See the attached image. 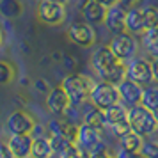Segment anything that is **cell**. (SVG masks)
<instances>
[{"label":"cell","instance_id":"1","mask_svg":"<svg viewBox=\"0 0 158 158\" xmlns=\"http://www.w3.org/2000/svg\"><path fill=\"white\" fill-rule=\"evenodd\" d=\"M91 64H93L94 71L100 75L101 80L110 82L114 85H117L126 77L124 62L115 57L108 46H100V48L94 50L93 57H91Z\"/></svg>","mask_w":158,"mask_h":158},{"label":"cell","instance_id":"2","mask_svg":"<svg viewBox=\"0 0 158 158\" xmlns=\"http://www.w3.org/2000/svg\"><path fill=\"white\" fill-rule=\"evenodd\" d=\"M60 87L64 89L66 96L69 100V105L71 107H80L89 100L93 82H91V78H87L85 75H68L62 80Z\"/></svg>","mask_w":158,"mask_h":158},{"label":"cell","instance_id":"3","mask_svg":"<svg viewBox=\"0 0 158 158\" xmlns=\"http://www.w3.org/2000/svg\"><path fill=\"white\" fill-rule=\"evenodd\" d=\"M126 119L130 123L131 131L139 133L140 137H148L151 133H155L158 128V123L155 119V115L151 110H148L146 107L139 105H131L130 108H126Z\"/></svg>","mask_w":158,"mask_h":158},{"label":"cell","instance_id":"4","mask_svg":"<svg viewBox=\"0 0 158 158\" xmlns=\"http://www.w3.org/2000/svg\"><path fill=\"white\" fill-rule=\"evenodd\" d=\"M89 101L93 105H96L98 108L105 110L107 107H110V105H114V103L119 101L117 85L110 84V82H105V80L93 84L91 93H89Z\"/></svg>","mask_w":158,"mask_h":158},{"label":"cell","instance_id":"5","mask_svg":"<svg viewBox=\"0 0 158 158\" xmlns=\"http://www.w3.org/2000/svg\"><path fill=\"white\" fill-rule=\"evenodd\" d=\"M108 48L112 50V53H114L115 57L119 59V60H130V59L135 55L137 52V41L135 37L131 36L130 32H119V34H115L114 37H112V41H110V44H108Z\"/></svg>","mask_w":158,"mask_h":158},{"label":"cell","instance_id":"6","mask_svg":"<svg viewBox=\"0 0 158 158\" xmlns=\"http://www.w3.org/2000/svg\"><path fill=\"white\" fill-rule=\"evenodd\" d=\"M68 37L69 41L75 43L77 46H82V48H89L93 46L94 41H96V32L91 27V23L87 22H75L69 25L68 29Z\"/></svg>","mask_w":158,"mask_h":158},{"label":"cell","instance_id":"7","mask_svg":"<svg viewBox=\"0 0 158 158\" xmlns=\"http://www.w3.org/2000/svg\"><path fill=\"white\" fill-rule=\"evenodd\" d=\"M126 78L133 80L139 85H148L153 82V71H151V62L146 59H130L126 66Z\"/></svg>","mask_w":158,"mask_h":158},{"label":"cell","instance_id":"8","mask_svg":"<svg viewBox=\"0 0 158 158\" xmlns=\"http://www.w3.org/2000/svg\"><path fill=\"white\" fill-rule=\"evenodd\" d=\"M37 18L46 25H60L66 18V9L62 4L52 0H41L37 4Z\"/></svg>","mask_w":158,"mask_h":158},{"label":"cell","instance_id":"9","mask_svg":"<svg viewBox=\"0 0 158 158\" xmlns=\"http://www.w3.org/2000/svg\"><path fill=\"white\" fill-rule=\"evenodd\" d=\"M34 117L29 112L23 110H15L11 112L6 121V130L9 135H23V133H30L34 128Z\"/></svg>","mask_w":158,"mask_h":158},{"label":"cell","instance_id":"10","mask_svg":"<svg viewBox=\"0 0 158 158\" xmlns=\"http://www.w3.org/2000/svg\"><path fill=\"white\" fill-rule=\"evenodd\" d=\"M117 93H119V101H123L124 105H139L140 103V96H142V85L135 84L133 80L124 78L117 84Z\"/></svg>","mask_w":158,"mask_h":158},{"label":"cell","instance_id":"11","mask_svg":"<svg viewBox=\"0 0 158 158\" xmlns=\"http://www.w3.org/2000/svg\"><path fill=\"white\" fill-rule=\"evenodd\" d=\"M124 18H126V7H123L121 4H114L107 7V13H105V25L110 32L114 34H119V32H124L126 30V25H124Z\"/></svg>","mask_w":158,"mask_h":158},{"label":"cell","instance_id":"12","mask_svg":"<svg viewBox=\"0 0 158 158\" xmlns=\"http://www.w3.org/2000/svg\"><path fill=\"white\" fill-rule=\"evenodd\" d=\"M101 130L100 128H94L87 123H82L78 128H77V140L75 142L78 144L80 148L91 151L96 146V144L101 142Z\"/></svg>","mask_w":158,"mask_h":158},{"label":"cell","instance_id":"13","mask_svg":"<svg viewBox=\"0 0 158 158\" xmlns=\"http://www.w3.org/2000/svg\"><path fill=\"white\" fill-rule=\"evenodd\" d=\"M46 107L53 115H64V112L69 107V100L66 96L62 87H53L46 96Z\"/></svg>","mask_w":158,"mask_h":158},{"label":"cell","instance_id":"14","mask_svg":"<svg viewBox=\"0 0 158 158\" xmlns=\"http://www.w3.org/2000/svg\"><path fill=\"white\" fill-rule=\"evenodd\" d=\"M80 11H82V16L85 18L87 23H101L105 20V13H107V7L101 6L100 2H94V0H84L80 4Z\"/></svg>","mask_w":158,"mask_h":158},{"label":"cell","instance_id":"15","mask_svg":"<svg viewBox=\"0 0 158 158\" xmlns=\"http://www.w3.org/2000/svg\"><path fill=\"white\" fill-rule=\"evenodd\" d=\"M9 149L13 151L15 158L30 156V146H32V135L23 133V135H11L7 140Z\"/></svg>","mask_w":158,"mask_h":158},{"label":"cell","instance_id":"16","mask_svg":"<svg viewBox=\"0 0 158 158\" xmlns=\"http://www.w3.org/2000/svg\"><path fill=\"white\" fill-rule=\"evenodd\" d=\"M126 30L131 34L144 32V16H142V6H131L126 9V18H124Z\"/></svg>","mask_w":158,"mask_h":158},{"label":"cell","instance_id":"17","mask_svg":"<svg viewBox=\"0 0 158 158\" xmlns=\"http://www.w3.org/2000/svg\"><path fill=\"white\" fill-rule=\"evenodd\" d=\"M77 128H78V126L71 124L69 121H62V119H52V121L48 123V131H50V135L66 137V139H69L71 142L77 140Z\"/></svg>","mask_w":158,"mask_h":158},{"label":"cell","instance_id":"18","mask_svg":"<svg viewBox=\"0 0 158 158\" xmlns=\"http://www.w3.org/2000/svg\"><path fill=\"white\" fill-rule=\"evenodd\" d=\"M52 155H53V151H52L48 137L39 135L32 139V146H30V156L32 158H50Z\"/></svg>","mask_w":158,"mask_h":158},{"label":"cell","instance_id":"19","mask_svg":"<svg viewBox=\"0 0 158 158\" xmlns=\"http://www.w3.org/2000/svg\"><path fill=\"white\" fill-rule=\"evenodd\" d=\"M84 123L91 124L94 128H103L105 126V115H103V110L98 108L96 105L89 103L84 107Z\"/></svg>","mask_w":158,"mask_h":158},{"label":"cell","instance_id":"20","mask_svg":"<svg viewBox=\"0 0 158 158\" xmlns=\"http://www.w3.org/2000/svg\"><path fill=\"white\" fill-rule=\"evenodd\" d=\"M103 115H105V126H112L115 123L123 121V119H126V107L123 105V103H114V105H110L103 110Z\"/></svg>","mask_w":158,"mask_h":158},{"label":"cell","instance_id":"21","mask_svg":"<svg viewBox=\"0 0 158 158\" xmlns=\"http://www.w3.org/2000/svg\"><path fill=\"white\" fill-rule=\"evenodd\" d=\"M142 44L153 59L158 57V27L146 29L142 32Z\"/></svg>","mask_w":158,"mask_h":158},{"label":"cell","instance_id":"22","mask_svg":"<svg viewBox=\"0 0 158 158\" xmlns=\"http://www.w3.org/2000/svg\"><path fill=\"white\" fill-rule=\"evenodd\" d=\"M140 105L146 107L148 110H151V112L155 108H158V87H146V89H142Z\"/></svg>","mask_w":158,"mask_h":158},{"label":"cell","instance_id":"23","mask_svg":"<svg viewBox=\"0 0 158 158\" xmlns=\"http://www.w3.org/2000/svg\"><path fill=\"white\" fill-rule=\"evenodd\" d=\"M142 140H144V137H140L139 133H135V131H128L126 135L121 137V148H124V149H128V151H135V153H139L140 146H142Z\"/></svg>","mask_w":158,"mask_h":158},{"label":"cell","instance_id":"24","mask_svg":"<svg viewBox=\"0 0 158 158\" xmlns=\"http://www.w3.org/2000/svg\"><path fill=\"white\" fill-rule=\"evenodd\" d=\"M144 16V30L158 27V7L156 6H142Z\"/></svg>","mask_w":158,"mask_h":158},{"label":"cell","instance_id":"25","mask_svg":"<svg viewBox=\"0 0 158 158\" xmlns=\"http://www.w3.org/2000/svg\"><path fill=\"white\" fill-rule=\"evenodd\" d=\"M48 139H50V146H52L53 155H60L66 148H69L71 144H75V142H71L69 139H66V137H59V135H50Z\"/></svg>","mask_w":158,"mask_h":158},{"label":"cell","instance_id":"26","mask_svg":"<svg viewBox=\"0 0 158 158\" xmlns=\"http://www.w3.org/2000/svg\"><path fill=\"white\" fill-rule=\"evenodd\" d=\"M87 155H89V151L84 149V148H80L78 144L75 142V144H71L69 148H66V149L59 155V158H85Z\"/></svg>","mask_w":158,"mask_h":158},{"label":"cell","instance_id":"27","mask_svg":"<svg viewBox=\"0 0 158 158\" xmlns=\"http://www.w3.org/2000/svg\"><path fill=\"white\" fill-rule=\"evenodd\" d=\"M139 153L144 155L146 158H158V142L156 140H142Z\"/></svg>","mask_w":158,"mask_h":158},{"label":"cell","instance_id":"28","mask_svg":"<svg viewBox=\"0 0 158 158\" xmlns=\"http://www.w3.org/2000/svg\"><path fill=\"white\" fill-rule=\"evenodd\" d=\"M15 77V69L11 68V64L0 60V84H9Z\"/></svg>","mask_w":158,"mask_h":158},{"label":"cell","instance_id":"29","mask_svg":"<svg viewBox=\"0 0 158 158\" xmlns=\"http://www.w3.org/2000/svg\"><path fill=\"white\" fill-rule=\"evenodd\" d=\"M89 158H114V156L108 153V149L103 146V142H100L89 151Z\"/></svg>","mask_w":158,"mask_h":158},{"label":"cell","instance_id":"30","mask_svg":"<svg viewBox=\"0 0 158 158\" xmlns=\"http://www.w3.org/2000/svg\"><path fill=\"white\" fill-rule=\"evenodd\" d=\"M110 128H112V131H114V135H115V137H119V139H121L123 135H126L128 131H131V128H130V123H128V119H123V121L115 123V124H112Z\"/></svg>","mask_w":158,"mask_h":158},{"label":"cell","instance_id":"31","mask_svg":"<svg viewBox=\"0 0 158 158\" xmlns=\"http://www.w3.org/2000/svg\"><path fill=\"white\" fill-rule=\"evenodd\" d=\"M0 158H15L13 151L9 149L7 144H4V142H0Z\"/></svg>","mask_w":158,"mask_h":158},{"label":"cell","instance_id":"32","mask_svg":"<svg viewBox=\"0 0 158 158\" xmlns=\"http://www.w3.org/2000/svg\"><path fill=\"white\" fill-rule=\"evenodd\" d=\"M135 156H137L135 151H128V149H124V148H121V149L115 153L114 158H135Z\"/></svg>","mask_w":158,"mask_h":158},{"label":"cell","instance_id":"33","mask_svg":"<svg viewBox=\"0 0 158 158\" xmlns=\"http://www.w3.org/2000/svg\"><path fill=\"white\" fill-rule=\"evenodd\" d=\"M151 71H153V80L158 82V57L153 59V62H151Z\"/></svg>","mask_w":158,"mask_h":158},{"label":"cell","instance_id":"34","mask_svg":"<svg viewBox=\"0 0 158 158\" xmlns=\"http://www.w3.org/2000/svg\"><path fill=\"white\" fill-rule=\"evenodd\" d=\"M137 2H139V0H117V4H121L123 7H131V6H135Z\"/></svg>","mask_w":158,"mask_h":158},{"label":"cell","instance_id":"35","mask_svg":"<svg viewBox=\"0 0 158 158\" xmlns=\"http://www.w3.org/2000/svg\"><path fill=\"white\" fill-rule=\"evenodd\" d=\"M36 87H37V91H41V93H46L48 91V84L46 82H41V80L36 82Z\"/></svg>","mask_w":158,"mask_h":158},{"label":"cell","instance_id":"36","mask_svg":"<svg viewBox=\"0 0 158 158\" xmlns=\"http://www.w3.org/2000/svg\"><path fill=\"white\" fill-rule=\"evenodd\" d=\"M96 2H100L101 6H105V7H110V6L117 4V0H96Z\"/></svg>","mask_w":158,"mask_h":158},{"label":"cell","instance_id":"37","mask_svg":"<svg viewBox=\"0 0 158 158\" xmlns=\"http://www.w3.org/2000/svg\"><path fill=\"white\" fill-rule=\"evenodd\" d=\"M52 2H55V4H62V6H64V4L69 2V0H52Z\"/></svg>","mask_w":158,"mask_h":158},{"label":"cell","instance_id":"38","mask_svg":"<svg viewBox=\"0 0 158 158\" xmlns=\"http://www.w3.org/2000/svg\"><path fill=\"white\" fill-rule=\"evenodd\" d=\"M153 115H155V119H156V123H158V108H155V110H153Z\"/></svg>","mask_w":158,"mask_h":158},{"label":"cell","instance_id":"39","mask_svg":"<svg viewBox=\"0 0 158 158\" xmlns=\"http://www.w3.org/2000/svg\"><path fill=\"white\" fill-rule=\"evenodd\" d=\"M135 158H146V156H144V155H140V153H137V156Z\"/></svg>","mask_w":158,"mask_h":158},{"label":"cell","instance_id":"40","mask_svg":"<svg viewBox=\"0 0 158 158\" xmlns=\"http://www.w3.org/2000/svg\"><path fill=\"white\" fill-rule=\"evenodd\" d=\"M0 46H2V30H0Z\"/></svg>","mask_w":158,"mask_h":158},{"label":"cell","instance_id":"41","mask_svg":"<svg viewBox=\"0 0 158 158\" xmlns=\"http://www.w3.org/2000/svg\"><path fill=\"white\" fill-rule=\"evenodd\" d=\"M25 158H32V156H25Z\"/></svg>","mask_w":158,"mask_h":158},{"label":"cell","instance_id":"42","mask_svg":"<svg viewBox=\"0 0 158 158\" xmlns=\"http://www.w3.org/2000/svg\"><path fill=\"white\" fill-rule=\"evenodd\" d=\"M156 142H158V140H156Z\"/></svg>","mask_w":158,"mask_h":158}]
</instances>
